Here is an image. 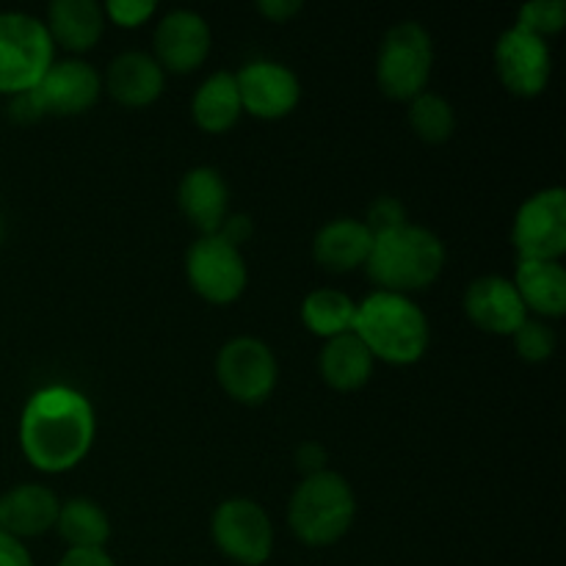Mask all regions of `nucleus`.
<instances>
[{
  "instance_id": "obj_26",
  "label": "nucleus",
  "mask_w": 566,
  "mask_h": 566,
  "mask_svg": "<svg viewBox=\"0 0 566 566\" xmlns=\"http://www.w3.org/2000/svg\"><path fill=\"white\" fill-rule=\"evenodd\" d=\"M409 127L426 144H446L457 130V111L442 94L423 92L409 103Z\"/></svg>"
},
{
  "instance_id": "obj_21",
  "label": "nucleus",
  "mask_w": 566,
  "mask_h": 566,
  "mask_svg": "<svg viewBox=\"0 0 566 566\" xmlns=\"http://www.w3.org/2000/svg\"><path fill=\"white\" fill-rule=\"evenodd\" d=\"M514 287L525 310L536 318H562L566 313V269L562 260H517Z\"/></svg>"
},
{
  "instance_id": "obj_34",
  "label": "nucleus",
  "mask_w": 566,
  "mask_h": 566,
  "mask_svg": "<svg viewBox=\"0 0 566 566\" xmlns=\"http://www.w3.org/2000/svg\"><path fill=\"white\" fill-rule=\"evenodd\" d=\"M258 11L271 22H287L302 11V0H260Z\"/></svg>"
},
{
  "instance_id": "obj_19",
  "label": "nucleus",
  "mask_w": 566,
  "mask_h": 566,
  "mask_svg": "<svg viewBox=\"0 0 566 566\" xmlns=\"http://www.w3.org/2000/svg\"><path fill=\"white\" fill-rule=\"evenodd\" d=\"M374 249V232L363 219H335L321 227L313 238V258L332 274L365 269Z\"/></svg>"
},
{
  "instance_id": "obj_30",
  "label": "nucleus",
  "mask_w": 566,
  "mask_h": 566,
  "mask_svg": "<svg viewBox=\"0 0 566 566\" xmlns=\"http://www.w3.org/2000/svg\"><path fill=\"white\" fill-rule=\"evenodd\" d=\"M363 221L374 235H381V232H390V230H398V227L409 224V216L401 199L379 197L370 202L368 216H365Z\"/></svg>"
},
{
  "instance_id": "obj_5",
  "label": "nucleus",
  "mask_w": 566,
  "mask_h": 566,
  "mask_svg": "<svg viewBox=\"0 0 566 566\" xmlns=\"http://www.w3.org/2000/svg\"><path fill=\"white\" fill-rule=\"evenodd\" d=\"M103 94V77L88 61H53L36 88L11 97V116L20 122H36L44 116H77L97 105Z\"/></svg>"
},
{
  "instance_id": "obj_35",
  "label": "nucleus",
  "mask_w": 566,
  "mask_h": 566,
  "mask_svg": "<svg viewBox=\"0 0 566 566\" xmlns=\"http://www.w3.org/2000/svg\"><path fill=\"white\" fill-rule=\"evenodd\" d=\"M59 566H116L105 551H66Z\"/></svg>"
},
{
  "instance_id": "obj_33",
  "label": "nucleus",
  "mask_w": 566,
  "mask_h": 566,
  "mask_svg": "<svg viewBox=\"0 0 566 566\" xmlns=\"http://www.w3.org/2000/svg\"><path fill=\"white\" fill-rule=\"evenodd\" d=\"M0 566H36V564H33L25 542L14 539V536L0 531Z\"/></svg>"
},
{
  "instance_id": "obj_2",
  "label": "nucleus",
  "mask_w": 566,
  "mask_h": 566,
  "mask_svg": "<svg viewBox=\"0 0 566 566\" xmlns=\"http://www.w3.org/2000/svg\"><path fill=\"white\" fill-rule=\"evenodd\" d=\"M354 335L363 340L370 357L387 365H415L426 357L431 326L412 296L376 291L357 304Z\"/></svg>"
},
{
  "instance_id": "obj_22",
  "label": "nucleus",
  "mask_w": 566,
  "mask_h": 566,
  "mask_svg": "<svg viewBox=\"0 0 566 566\" xmlns=\"http://www.w3.org/2000/svg\"><path fill=\"white\" fill-rule=\"evenodd\" d=\"M374 365L376 359L370 357V352L354 332L324 340V348L318 354L321 379L337 392L363 390L374 376Z\"/></svg>"
},
{
  "instance_id": "obj_4",
  "label": "nucleus",
  "mask_w": 566,
  "mask_h": 566,
  "mask_svg": "<svg viewBox=\"0 0 566 566\" xmlns=\"http://www.w3.org/2000/svg\"><path fill=\"white\" fill-rule=\"evenodd\" d=\"M357 497L352 484L335 470L304 475L287 503V525L307 547H329L352 531Z\"/></svg>"
},
{
  "instance_id": "obj_16",
  "label": "nucleus",
  "mask_w": 566,
  "mask_h": 566,
  "mask_svg": "<svg viewBox=\"0 0 566 566\" xmlns=\"http://www.w3.org/2000/svg\"><path fill=\"white\" fill-rule=\"evenodd\" d=\"M177 205L199 235H216L230 216V186L213 166L186 171L177 186Z\"/></svg>"
},
{
  "instance_id": "obj_11",
  "label": "nucleus",
  "mask_w": 566,
  "mask_h": 566,
  "mask_svg": "<svg viewBox=\"0 0 566 566\" xmlns=\"http://www.w3.org/2000/svg\"><path fill=\"white\" fill-rule=\"evenodd\" d=\"M517 260H562L566 254V191L545 188L520 205L512 224Z\"/></svg>"
},
{
  "instance_id": "obj_3",
  "label": "nucleus",
  "mask_w": 566,
  "mask_h": 566,
  "mask_svg": "<svg viewBox=\"0 0 566 566\" xmlns=\"http://www.w3.org/2000/svg\"><path fill=\"white\" fill-rule=\"evenodd\" d=\"M446 258V243L440 235H434L429 227L409 221L398 230L374 235L365 271L379 291L409 296L440 280Z\"/></svg>"
},
{
  "instance_id": "obj_1",
  "label": "nucleus",
  "mask_w": 566,
  "mask_h": 566,
  "mask_svg": "<svg viewBox=\"0 0 566 566\" xmlns=\"http://www.w3.org/2000/svg\"><path fill=\"white\" fill-rule=\"evenodd\" d=\"M97 437L94 407L70 385H48L33 392L20 415V451L33 470L61 475L88 457Z\"/></svg>"
},
{
  "instance_id": "obj_29",
  "label": "nucleus",
  "mask_w": 566,
  "mask_h": 566,
  "mask_svg": "<svg viewBox=\"0 0 566 566\" xmlns=\"http://www.w3.org/2000/svg\"><path fill=\"white\" fill-rule=\"evenodd\" d=\"M103 11L108 22L133 31V28L147 25L158 14V3L155 0H108V3H103Z\"/></svg>"
},
{
  "instance_id": "obj_24",
  "label": "nucleus",
  "mask_w": 566,
  "mask_h": 566,
  "mask_svg": "<svg viewBox=\"0 0 566 566\" xmlns=\"http://www.w3.org/2000/svg\"><path fill=\"white\" fill-rule=\"evenodd\" d=\"M55 531L70 551H105L111 539V520L92 497H70L61 503Z\"/></svg>"
},
{
  "instance_id": "obj_23",
  "label": "nucleus",
  "mask_w": 566,
  "mask_h": 566,
  "mask_svg": "<svg viewBox=\"0 0 566 566\" xmlns=\"http://www.w3.org/2000/svg\"><path fill=\"white\" fill-rule=\"evenodd\" d=\"M191 116L199 130L213 133V136L232 130L238 125V119L243 116L235 72L221 70L205 77L202 86L197 88V94L191 99Z\"/></svg>"
},
{
  "instance_id": "obj_20",
  "label": "nucleus",
  "mask_w": 566,
  "mask_h": 566,
  "mask_svg": "<svg viewBox=\"0 0 566 566\" xmlns=\"http://www.w3.org/2000/svg\"><path fill=\"white\" fill-rule=\"evenodd\" d=\"M105 25L108 20L97 0H53L44 20L55 48L70 53H88L103 39Z\"/></svg>"
},
{
  "instance_id": "obj_27",
  "label": "nucleus",
  "mask_w": 566,
  "mask_h": 566,
  "mask_svg": "<svg viewBox=\"0 0 566 566\" xmlns=\"http://www.w3.org/2000/svg\"><path fill=\"white\" fill-rule=\"evenodd\" d=\"M514 25L547 42V39L558 36L566 28V3L564 0H531L517 11Z\"/></svg>"
},
{
  "instance_id": "obj_6",
  "label": "nucleus",
  "mask_w": 566,
  "mask_h": 566,
  "mask_svg": "<svg viewBox=\"0 0 566 566\" xmlns=\"http://www.w3.org/2000/svg\"><path fill=\"white\" fill-rule=\"evenodd\" d=\"M434 72V39L420 22H398L385 33L376 59V83L396 103H412L429 92Z\"/></svg>"
},
{
  "instance_id": "obj_18",
  "label": "nucleus",
  "mask_w": 566,
  "mask_h": 566,
  "mask_svg": "<svg viewBox=\"0 0 566 566\" xmlns=\"http://www.w3.org/2000/svg\"><path fill=\"white\" fill-rule=\"evenodd\" d=\"M103 83L114 103L125 108H147L164 94L166 72L149 53L130 50L111 61Z\"/></svg>"
},
{
  "instance_id": "obj_14",
  "label": "nucleus",
  "mask_w": 566,
  "mask_h": 566,
  "mask_svg": "<svg viewBox=\"0 0 566 566\" xmlns=\"http://www.w3.org/2000/svg\"><path fill=\"white\" fill-rule=\"evenodd\" d=\"M153 44V59L158 61L160 70L171 75H191L213 50V31L199 11L171 9L155 25Z\"/></svg>"
},
{
  "instance_id": "obj_12",
  "label": "nucleus",
  "mask_w": 566,
  "mask_h": 566,
  "mask_svg": "<svg viewBox=\"0 0 566 566\" xmlns=\"http://www.w3.org/2000/svg\"><path fill=\"white\" fill-rule=\"evenodd\" d=\"M495 72L514 97H539L553 75L551 44L512 25L495 42Z\"/></svg>"
},
{
  "instance_id": "obj_25",
  "label": "nucleus",
  "mask_w": 566,
  "mask_h": 566,
  "mask_svg": "<svg viewBox=\"0 0 566 566\" xmlns=\"http://www.w3.org/2000/svg\"><path fill=\"white\" fill-rule=\"evenodd\" d=\"M357 302L335 287H318L302 302V324L321 340H332L354 329Z\"/></svg>"
},
{
  "instance_id": "obj_15",
  "label": "nucleus",
  "mask_w": 566,
  "mask_h": 566,
  "mask_svg": "<svg viewBox=\"0 0 566 566\" xmlns=\"http://www.w3.org/2000/svg\"><path fill=\"white\" fill-rule=\"evenodd\" d=\"M464 315L486 335L506 337H512L528 321V310H525L514 282L495 274L470 282L464 291Z\"/></svg>"
},
{
  "instance_id": "obj_32",
  "label": "nucleus",
  "mask_w": 566,
  "mask_h": 566,
  "mask_svg": "<svg viewBox=\"0 0 566 566\" xmlns=\"http://www.w3.org/2000/svg\"><path fill=\"white\" fill-rule=\"evenodd\" d=\"M326 462H329V453H326V448H321L318 442H304L296 451V468L302 470L304 475H315L321 473V470H329Z\"/></svg>"
},
{
  "instance_id": "obj_9",
  "label": "nucleus",
  "mask_w": 566,
  "mask_h": 566,
  "mask_svg": "<svg viewBox=\"0 0 566 566\" xmlns=\"http://www.w3.org/2000/svg\"><path fill=\"white\" fill-rule=\"evenodd\" d=\"M210 536L221 556L241 566H263L274 553V523L258 501L230 497L210 517Z\"/></svg>"
},
{
  "instance_id": "obj_10",
  "label": "nucleus",
  "mask_w": 566,
  "mask_h": 566,
  "mask_svg": "<svg viewBox=\"0 0 566 566\" xmlns=\"http://www.w3.org/2000/svg\"><path fill=\"white\" fill-rule=\"evenodd\" d=\"M186 276L199 298L210 304H232L249 285L243 252L221 235H199L186 252Z\"/></svg>"
},
{
  "instance_id": "obj_17",
  "label": "nucleus",
  "mask_w": 566,
  "mask_h": 566,
  "mask_svg": "<svg viewBox=\"0 0 566 566\" xmlns=\"http://www.w3.org/2000/svg\"><path fill=\"white\" fill-rule=\"evenodd\" d=\"M61 501L44 484H17L0 495V531L14 539H36L55 528Z\"/></svg>"
},
{
  "instance_id": "obj_28",
  "label": "nucleus",
  "mask_w": 566,
  "mask_h": 566,
  "mask_svg": "<svg viewBox=\"0 0 566 566\" xmlns=\"http://www.w3.org/2000/svg\"><path fill=\"white\" fill-rule=\"evenodd\" d=\"M512 340L520 359H525V363H547V359L553 357V352H556V332L539 318L525 321V324L514 332Z\"/></svg>"
},
{
  "instance_id": "obj_13",
  "label": "nucleus",
  "mask_w": 566,
  "mask_h": 566,
  "mask_svg": "<svg viewBox=\"0 0 566 566\" xmlns=\"http://www.w3.org/2000/svg\"><path fill=\"white\" fill-rule=\"evenodd\" d=\"M235 81L243 114L254 116V119H285L296 111L298 99H302L298 75L280 61H249L235 72Z\"/></svg>"
},
{
  "instance_id": "obj_36",
  "label": "nucleus",
  "mask_w": 566,
  "mask_h": 566,
  "mask_svg": "<svg viewBox=\"0 0 566 566\" xmlns=\"http://www.w3.org/2000/svg\"><path fill=\"white\" fill-rule=\"evenodd\" d=\"M0 238H3V221H0Z\"/></svg>"
},
{
  "instance_id": "obj_31",
  "label": "nucleus",
  "mask_w": 566,
  "mask_h": 566,
  "mask_svg": "<svg viewBox=\"0 0 566 566\" xmlns=\"http://www.w3.org/2000/svg\"><path fill=\"white\" fill-rule=\"evenodd\" d=\"M216 235H221L224 241H230L232 247L241 249L243 243H247L249 238L254 235V224H252V219H249L247 213H230L224 219V224H221V230L216 232Z\"/></svg>"
},
{
  "instance_id": "obj_8",
  "label": "nucleus",
  "mask_w": 566,
  "mask_h": 566,
  "mask_svg": "<svg viewBox=\"0 0 566 566\" xmlns=\"http://www.w3.org/2000/svg\"><path fill=\"white\" fill-rule=\"evenodd\" d=\"M216 376H219L221 390L232 401L258 407V403L269 401L271 392L276 390L280 363L269 343L252 335H241L221 346L219 357H216Z\"/></svg>"
},
{
  "instance_id": "obj_7",
  "label": "nucleus",
  "mask_w": 566,
  "mask_h": 566,
  "mask_svg": "<svg viewBox=\"0 0 566 566\" xmlns=\"http://www.w3.org/2000/svg\"><path fill=\"white\" fill-rule=\"evenodd\" d=\"M55 44L44 20L25 11H0V94L20 97L53 66Z\"/></svg>"
}]
</instances>
